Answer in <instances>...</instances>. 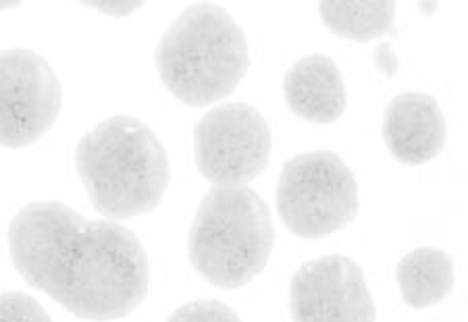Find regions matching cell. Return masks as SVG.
<instances>
[{
    "instance_id": "obj_16",
    "label": "cell",
    "mask_w": 468,
    "mask_h": 322,
    "mask_svg": "<svg viewBox=\"0 0 468 322\" xmlns=\"http://www.w3.org/2000/svg\"><path fill=\"white\" fill-rule=\"evenodd\" d=\"M375 63H377V67H379V71L388 73V75H396L399 61H398L396 52L391 50L389 42H381L379 47L375 48Z\"/></svg>"
},
{
    "instance_id": "obj_5",
    "label": "cell",
    "mask_w": 468,
    "mask_h": 322,
    "mask_svg": "<svg viewBox=\"0 0 468 322\" xmlns=\"http://www.w3.org/2000/svg\"><path fill=\"white\" fill-rule=\"evenodd\" d=\"M277 213L302 239H323L358 214L356 177L335 152L316 150L290 159L277 179Z\"/></svg>"
},
{
    "instance_id": "obj_7",
    "label": "cell",
    "mask_w": 468,
    "mask_h": 322,
    "mask_svg": "<svg viewBox=\"0 0 468 322\" xmlns=\"http://www.w3.org/2000/svg\"><path fill=\"white\" fill-rule=\"evenodd\" d=\"M63 88L42 55L27 48L0 52V146L26 148L52 130Z\"/></svg>"
},
{
    "instance_id": "obj_12",
    "label": "cell",
    "mask_w": 468,
    "mask_h": 322,
    "mask_svg": "<svg viewBox=\"0 0 468 322\" xmlns=\"http://www.w3.org/2000/svg\"><path fill=\"white\" fill-rule=\"evenodd\" d=\"M396 3L389 0H324L319 15L324 27L352 42H371L394 34Z\"/></svg>"
},
{
    "instance_id": "obj_3",
    "label": "cell",
    "mask_w": 468,
    "mask_h": 322,
    "mask_svg": "<svg viewBox=\"0 0 468 322\" xmlns=\"http://www.w3.org/2000/svg\"><path fill=\"white\" fill-rule=\"evenodd\" d=\"M158 78L186 107L228 99L250 65L244 29L215 3L190 5L167 27L154 52Z\"/></svg>"
},
{
    "instance_id": "obj_1",
    "label": "cell",
    "mask_w": 468,
    "mask_h": 322,
    "mask_svg": "<svg viewBox=\"0 0 468 322\" xmlns=\"http://www.w3.org/2000/svg\"><path fill=\"white\" fill-rule=\"evenodd\" d=\"M13 266L81 320H115L144 302V245L117 221H94L63 202H32L9 224Z\"/></svg>"
},
{
    "instance_id": "obj_8",
    "label": "cell",
    "mask_w": 468,
    "mask_h": 322,
    "mask_svg": "<svg viewBox=\"0 0 468 322\" xmlns=\"http://www.w3.org/2000/svg\"><path fill=\"white\" fill-rule=\"evenodd\" d=\"M293 322H375L377 310L365 273L334 254L302 265L290 281Z\"/></svg>"
},
{
    "instance_id": "obj_18",
    "label": "cell",
    "mask_w": 468,
    "mask_h": 322,
    "mask_svg": "<svg viewBox=\"0 0 468 322\" xmlns=\"http://www.w3.org/2000/svg\"><path fill=\"white\" fill-rule=\"evenodd\" d=\"M21 3H15V0H13V3H0V11H6V9H15V6H19Z\"/></svg>"
},
{
    "instance_id": "obj_17",
    "label": "cell",
    "mask_w": 468,
    "mask_h": 322,
    "mask_svg": "<svg viewBox=\"0 0 468 322\" xmlns=\"http://www.w3.org/2000/svg\"><path fill=\"white\" fill-rule=\"evenodd\" d=\"M437 6H440L437 3H422V5H420V11H425V13H435V11H437Z\"/></svg>"
},
{
    "instance_id": "obj_6",
    "label": "cell",
    "mask_w": 468,
    "mask_h": 322,
    "mask_svg": "<svg viewBox=\"0 0 468 322\" xmlns=\"http://www.w3.org/2000/svg\"><path fill=\"white\" fill-rule=\"evenodd\" d=\"M271 127L246 102H228L208 110L194 127V159L213 185H248L271 159Z\"/></svg>"
},
{
    "instance_id": "obj_13",
    "label": "cell",
    "mask_w": 468,
    "mask_h": 322,
    "mask_svg": "<svg viewBox=\"0 0 468 322\" xmlns=\"http://www.w3.org/2000/svg\"><path fill=\"white\" fill-rule=\"evenodd\" d=\"M0 322H52L48 312L24 291L0 294Z\"/></svg>"
},
{
    "instance_id": "obj_15",
    "label": "cell",
    "mask_w": 468,
    "mask_h": 322,
    "mask_svg": "<svg viewBox=\"0 0 468 322\" xmlns=\"http://www.w3.org/2000/svg\"><path fill=\"white\" fill-rule=\"evenodd\" d=\"M84 6H90V9H94L98 13H104L109 15V17H130L132 13H135L140 9V6H144V3H121V0H101V3H81Z\"/></svg>"
},
{
    "instance_id": "obj_4",
    "label": "cell",
    "mask_w": 468,
    "mask_h": 322,
    "mask_svg": "<svg viewBox=\"0 0 468 322\" xmlns=\"http://www.w3.org/2000/svg\"><path fill=\"white\" fill-rule=\"evenodd\" d=\"M273 245V219L259 193L248 185H215L196 211L187 256L202 279L229 291L264 271Z\"/></svg>"
},
{
    "instance_id": "obj_14",
    "label": "cell",
    "mask_w": 468,
    "mask_h": 322,
    "mask_svg": "<svg viewBox=\"0 0 468 322\" xmlns=\"http://www.w3.org/2000/svg\"><path fill=\"white\" fill-rule=\"evenodd\" d=\"M167 322H241L238 312L217 299H200L179 306Z\"/></svg>"
},
{
    "instance_id": "obj_9",
    "label": "cell",
    "mask_w": 468,
    "mask_h": 322,
    "mask_svg": "<svg viewBox=\"0 0 468 322\" xmlns=\"http://www.w3.org/2000/svg\"><path fill=\"white\" fill-rule=\"evenodd\" d=\"M381 133L394 161L409 167L431 162L448 140L440 102L419 92L399 94L388 104Z\"/></svg>"
},
{
    "instance_id": "obj_11",
    "label": "cell",
    "mask_w": 468,
    "mask_h": 322,
    "mask_svg": "<svg viewBox=\"0 0 468 322\" xmlns=\"http://www.w3.org/2000/svg\"><path fill=\"white\" fill-rule=\"evenodd\" d=\"M396 281L412 310H427L454 289V262L440 248H417L398 262Z\"/></svg>"
},
{
    "instance_id": "obj_10",
    "label": "cell",
    "mask_w": 468,
    "mask_h": 322,
    "mask_svg": "<svg viewBox=\"0 0 468 322\" xmlns=\"http://www.w3.org/2000/svg\"><path fill=\"white\" fill-rule=\"evenodd\" d=\"M283 99L293 115L316 125L335 123L348 107L344 75L324 55L302 57L290 67L283 79Z\"/></svg>"
},
{
    "instance_id": "obj_2",
    "label": "cell",
    "mask_w": 468,
    "mask_h": 322,
    "mask_svg": "<svg viewBox=\"0 0 468 322\" xmlns=\"http://www.w3.org/2000/svg\"><path fill=\"white\" fill-rule=\"evenodd\" d=\"M75 167L90 200L109 221L153 213L167 193L169 154L150 127L119 115L80 140Z\"/></svg>"
}]
</instances>
